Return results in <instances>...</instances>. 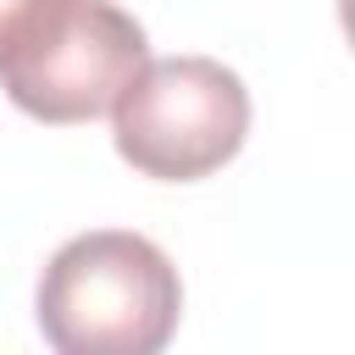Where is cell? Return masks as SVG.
<instances>
[{
  "label": "cell",
  "mask_w": 355,
  "mask_h": 355,
  "mask_svg": "<svg viewBox=\"0 0 355 355\" xmlns=\"http://www.w3.org/2000/svg\"><path fill=\"white\" fill-rule=\"evenodd\" d=\"M178 316V266L144 233H78L39 277V333L61 355H155Z\"/></svg>",
  "instance_id": "obj_1"
},
{
  "label": "cell",
  "mask_w": 355,
  "mask_h": 355,
  "mask_svg": "<svg viewBox=\"0 0 355 355\" xmlns=\"http://www.w3.org/2000/svg\"><path fill=\"white\" fill-rule=\"evenodd\" d=\"M250 133V89L233 67L211 55L144 61L111 100L116 155L161 183L211 178L239 155Z\"/></svg>",
  "instance_id": "obj_2"
},
{
  "label": "cell",
  "mask_w": 355,
  "mask_h": 355,
  "mask_svg": "<svg viewBox=\"0 0 355 355\" xmlns=\"http://www.w3.org/2000/svg\"><path fill=\"white\" fill-rule=\"evenodd\" d=\"M150 61L144 28L111 0H72L67 22L17 67L0 72V89L17 111L39 122H94Z\"/></svg>",
  "instance_id": "obj_3"
},
{
  "label": "cell",
  "mask_w": 355,
  "mask_h": 355,
  "mask_svg": "<svg viewBox=\"0 0 355 355\" xmlns=\"http://www.w3.org/2000/svg\"><path fill=\"white\" fill-rule=\"evenodd\" d=\"M67 11L72 0H0V72L33 55L67 22Z\"/></svg>",
  "instance_id": "obj_4"
}]
</instances>
